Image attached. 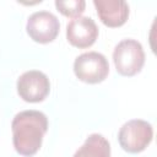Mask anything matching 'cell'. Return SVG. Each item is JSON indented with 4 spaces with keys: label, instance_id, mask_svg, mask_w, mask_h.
<instances>
[{
    "label": "cell",
    "instance_id": "1",
    "mask_svg": "<svg viewBox=\"0 0 157 157\" xmlns=\"http://www.w3.org/2000/svg\"><path fill=\"white\" fill-rule=\"evenodd\" d=\"M11 130L16 152L29 157L36 155L42 146L43 136L48 130V118L39 110H23L12 119Z\"/></svg>",
    "mask_w": 157,
    "mask_h": 157
},
{
    "label": "cell",
    "instance_id": "2",
    "mask_svg": "<svg viewBox=\"0 0 157 157\" xmlns=\"http://www.w3.org/2000/svg\"><path fill=\"white\" fill-rule=\"evenodd\" d=\"M113 60L118 74L121 76H134L141 71L145 64V52L140 42L123 39L114 48Z\"/></svg>",
    "mask_w": 157,
    "mask_h": 157
},
{
    "label": "cell",
    "instance_id": "3",
    "mask_svg": "<svg viewBox=\"0 0 157 157\" xmlns=\"http://www.w3.org/2000/svg\"><path fill=\"white\" fill-rule=\"evenodd\" d=\"M152 125L142 119H132L126 121L119 130L118 140L121 148L129 153H139L144 151L152 141Z\"/></svg>",
    "mask_w": 157,
    "mask_h": 157
},
{
    "label": "cell",
    "instance_id": "4",
    "mask_svg": "<svg viewBox=\"0 0 157 157\" xmlns=\"http://www.w3.org/2000/svg\"><path fill=\"white\" fill-rule=\"evenodd\" d=\"M74 72L82 82L99 83L107 78L109 74V64L103 54L98 52H88L75 59Z\"/></svg>",
    "mask_w": 157,
    "mask_h": 157
},
{
    "label": "cell",
    "instance_id": "5",
    "mask_svg": "<svg viewBox=\"0 0 157 157\" xmlns=\"http://www.w3.org/2000/svg\"><path fill=\"white\" fill-rule=\"evenodd\" d=\"M50 91V82L45 74L38 70L23 72L17 80L18 96L29 103H38L47 98Z\"/></svg>",
    "mask_w": 157,
    "mask_h": 157
},
{
    "label": "cell",
    "instance_id": "6",
    "mask_svg": "<svg viewBox=\"0 0 157 157\" xmlns=\"http://www.w3.org/2000/svg\"><path fill=\"white\" fill-rule=\"evenodd\" d=\"M26 29L34 42L45 44L56 38L60 23L54 13L49 11H37L28 17Z\"/></svg>",
    "mask_w": 157,
    "mask_h": 157
},
{
    "label": "cell",
    "instance_id": "7",
    "mask_svg": "<svg viewBox=\"0 0 157 157\" xmlns=\"http://www.w3.org/2000/svg\"><path fill=\"white\" fill-rule=\"evenodd\" d=\"M98 37V27L91 17H77L66 26V38L76 48L85 49L91 47Z\"/></svg>",
    "mask_w": 157,
    "mask_h": 157
},
{
    "label": "cell",
    "instance_id": "8",
    "mask_svg": "<svg viewBox=\"0 0 157 157\" xmlns=\"http://www.w3.org/2000/svg\"><path fill=\"white\" fill-rule=\"evenodd\" d=\"M97 15L107 27H120L129 17V5L124 0H94Z\"/></svg>",
    "mask_w": 157,
    "mask_h": 157
},
{
    "label": "cell",
    "instance_id": "9",
    "mask_svg": "<svg viewBox=\"0 0 157 157\" xmlns=\"http://www.w3.org/2000/svg\"><path fill=\"white\" fill-rule=\"evenodd\" d=\"M74 157H110V145L101 134L90 135Z\"/></svg>",
    "mask_w": 157,
    "mask_h": 157
},
{
    "label": "cell",
    "instance_id": "10",
    "mask_svg": "<svg viewBox=\"0 0 157 157\" xmlns=\"http://www.w3.org/2000/svg\"><path fill=\"white\" fill-rule=\"evenodd\" d=\"M55 6L59 12H61L66 17L71 18H77L82 15L86 7V2L83 0H56Z\"/></svg>",
    "mask_w": 157,
    "mask_h": 157
}]
</instances>
